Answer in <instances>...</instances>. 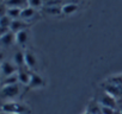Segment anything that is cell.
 Wrapping results in <instances>:
<instances>
[{
  "label": "cell",
  "mask_w": 122,
  "mask_h": 114,
  "mask_svg": "<svg viewBox=\"0 0 122 114\" xmlns=\"http://www.w3.org/2000/svg\"><path fill=\"white\" fill-rule=\"evenodd\" d=\"M31 74H32V71L30 69H28L26 67L19 68L18 69V73H17L19 83L23 84V86H29L30 84V81H31Z\"/></svg>",
  "instance_id": "5b68a950"
},
{
  "label": "cell",
  "mask_w": 122,
  "mask_h": 114,
  "mask_svg": "<svg viewBox=\"0 0 122 114\" xmlns=\"http://www.w3.org/2000/svg\"><path fill=\"white\" fill-rule=\"evenodd\" d=\"M115 110L116 109H114L111 107H107V106L101 105V114H115Z\"/></svg>",
  "instance_id": "44dd1931"
},
{
  "label": "cell",
  "mask_w": 122,
  "mask_h": 114,
  "mask_svg": "<svg viewBox=\"0 0 122 114\" xmlns=\"http://www.w3.org/2000/svg\"><path fill=\"white\" fill-rule=\"evenodd\" d=\"M44 84H46L44 79L41 75H38L37 73L32 71V74H31V81H30L29 87L30 88H42V87H44Z\"/></svg>",
  "instance_id": "ba28073f"
},
{
  "label": "cell",
  "mask_w": 122,
  "mask_h": 114,
  "mask_svg": "<svg viewBox=\"0 0 122 114\" xmlns=\"http://www.w3.org/2000/svg\"><path fill=\"white\" fill-rule=\"evenodd\" d=\"M36 14H37L36 10L32 9V7H30V6H28V7H25V9L22 10L20 19H23V20H25V22L29 23V20H32L36 17Z\"/></svg>",
  "instance_id": "30bf717a"
},
{
  "label": "cell",
  "mask_w": 122,
  "mask_h": 114,
  "mask_svg": "<svg viewBox=\"0 0 122 114\" xmlns=\"http://www.w3.org/2000/svg\"><path fill=\"white\" fill-rule=\"evenodd\" d=\"M13 63L18 68L25 67V53L23 51H17L15 53V56H13Z\"/></svg>",
  "instance_id": "2e32d148"
},
{
  "label": "cell",
  "mask_w": 122,
  "mask_h": 114,
  "mask_svg": "<svg viewBox=\"0 0 122 114\" xmlns=\"http://www.w3.org/2000/svg\"><path fill=\"white\" fill-rule=\"evenodd\" d=\"M7 7H18V9H25L28 7V0H5L4 1Z\"/></svg>",
  "instance_id": "9a60e30c"
},
{
  "label": "cell",
  "mask_w": 122,
  "mask_h": 114,
  "mask_svg": "<svg viewBox=\"0 0 122 114\" xmlns=\"http://www.w3.org/2000/svg\"><path fill=\"white\" fill-rule=\"evenodd\" d=\"M29 40V32L28 30H23L16 33V43L19 46H25Z\"/></svg>",
  "instance_id": "8fae6325"
},
{
  "label": "cell",
  "mask_w": 122,
  "mask_h": 114,
  "mask_svg": "<svg viewBox=\"0 0 122 114\" xmlns=\"http://www.w3.org/2000/svg\"><path fill=\"white\" fill-rule=\"evenodd\" d=\"M30 26V24L23 19H15L11 24V31L17 33L19 31H23V30H26L28 27Z\"/></svg>",
  "instance_id": "52a82bcc"
},
{
  "label": "cell",
  "mask_w": 122,
  "mask_h": 114,
  "mask_svg": "<svg viewBox=\"0 0 122 114\" xmlns=\"http://www.w3.org/2000/svg\"><path fill=\"white\" fill-rule=\"evenodd\" d=\"M0 40H1L3 46H11L13 43H16V33L10 31L3 36H0Z\"/></svg>",
  "instance_id": "9c48e42d"
},
{
  "label": "cell",
  "mask_w": 122,
  "mask_h": 114,
  "mask_svg": "<svg viewBox=\"0 0 122 114\" xmlns=\"http://www.w3.org/2000/svg\"><path fill=\"white\" fill-rule=\"evenodd\" d=\"M86 114H101V105L97 100H91L89 102Z\"/></svg>",
  "instance_id": "5bb4252c"
},
{
  "label": "cell",
  "mask_w": 122,
  "mask_h": 114,
  "mask_svg": "<svg viewBox=\"0 0 122 114\" xmlns=\"http://www.w3.org/2000/svg\"><path fill=\"white\" fill-rule=\"evenodd\" d=\"M22 10L23 9H18V7H7L6 14L11 18V19H20V14H22Z\"/></svg>",
  "instance_id": "e0dca14e"
},
{
  "label": "cell",
  "mask_w": 122,
  "mask_h": 114,
  "mask_svg": "<svg viewBox=\"0 0 122 114\" xmlns=\"http://www.w3.org/2000/svg\"><path fill=\"white\" fill-rule=\"evenodd\" d=\"M61 7L62 6H47V5H44L42 11L48 16H60V14H62V9Z\"/></svg>",
  "instance_id": "4fadbf2b"
},
{
  "label": "cell",
  "mask_w": 122,
  "mask_h": 114,
  "mask_svg": "<svg viewBox=\"0 0 122 114\" xmlns=\"http://www.w3.org/2000/svg\"><path fill=\"white\" fill-rule=\"evenodd\" d=\"M24 53H25V67L28 69H30L31 71H35L37 69V64H38V60H37L36 55L31 50H26Z\"/></svg>",
  "instance_id": "277c9868"
},
{
  "label": "cell",
  "mask_w": 122,
  "mask_h": 114,
  "mask_svg": "<svg viewBox=\"0 0 122 114\" xmlns=\"http://www.w3.org/2000/svg\"><path fill=\"white\" fill-rule=\"evenodd\" d=\"M97 101L99 102V105L107 106V107H111V108H114V109H116V107H117V101L115 100V97H114L112 95H110V94H108V93L101 94Z\"/></svg>",
  "instance_id": "8992f818"
},
{
  "label": "cell",
  "mask_w": 122,
  "mask_h": 114,
  "mask_svg": "<svg viewBox=\"0 0 122 114\" xmlns=\"http://www.w3.org/2000/svg\"><path fill=\"white\" fill-rule=\"evenodd\" d=\"M16 83H19L17 74L11 75V76H7V77H3V79H1V87H6V86L16 84Z\"/></svg>",
  "instance_id": "ac0fdd59"
},
{
  "label": "cell",
  "mask_w": 122,
  "mask_h": 114,
  "mask_svg": "<svg viewBox=\"0 0 122 114\" xmlns=\"http://www.w3.org/2000/svg\"><path fill=\"white\" fill-rule=\"evenodd\" d=\"M61 9H62L64 16H72L78 11V5L74 4V3H65Z\"/></svg>",
  "instance_id": "7c38bea8"
},
{
  "label": "cell",
  "mask_w": 122,
  "mask_h": 114,
  "mask_svg": "<svg viewBox=\"0 0 122 114\" xmlns=\"http://www.w3.org/2000/svg\"><path fill=\"white\" fill-rule=\"evenodd\" d=\"M18 69L19 68L15 63H12L10 61H3L1 62V79L17 74L18 73Z\"/></svg>",
  "instance_id": "3957f363"
},
{
  "label": "cell",
  "mask_w": 122,
  "mask_h": 114,
  "mask_svg": "<svg viewBox=\"0 0 122 114\" xmlns=\"http://www.w3.org/2000/svg\"><path fill=\"white\" fill-rule=\"evenodd\" d=\"M85 114H86V113H85Z\"/></svg>",
  "instance_id": "7402d4cb"
},
{
  "label": "cell",
  "mask_w": 122,
  "mask_h": 114,
  "mask_svg": "<svg viewBox=\"0 0 122 114\" xmlns=\"http://www.w3.org/2000/svg\"><path fill=\"white\" fill-rule=\"evenodd\" d=\"M12 22H13V19H11L7 14H4L0 17V27H10L11 29Z\"/></svg>",
  "instance_id": "d6986e66"
},
{
  "label": "cell",
  "mask_w": 122,
  "mask_h": 114,
  "mask_svg": "<svg viewBox=\"0 0 122 114\" xmlns=\"http://www.w3.org/2000/svg\"><path fill=\"white\" fill-rule=\"evenodd\" d=\"M28 5L35 10L37 9H43L44 6V0H28Z\"/></svg>",
  "instance_id": "ffe728a7"
},
{
  "label": "cell",
  "mask_w": 122,
  "mask_h": 114,
  "mask_svg": "<svg viewBox=\"0 0 122 114\" xmlns=\"http://www.w3.org/2000/svg\"><path fill=\"white\" fill-rule=\"evenodd\" d=\"M20 83L1 87V99L3 100H13L20 94Z\"/></svg>",
  "instance_id": "7a4b0ae2"
},
{
  "label": "cell",
  "mask_w": 122,
  "mask_h": 114,
  "mask_svg": "<svg viewBox=\"0 0 122 114\" xmlns=\"http://www.w3.org/2000/svg\"><path fill=\"white\" fill-rule=\"evenodd\" d=\"M1 112L7 113V114H30L31 113L30 108L26 105L20 103V102H13V101L3 103Z\"/></svg>",
  "instance_id": "6da1fadb"
}]
</instances>
